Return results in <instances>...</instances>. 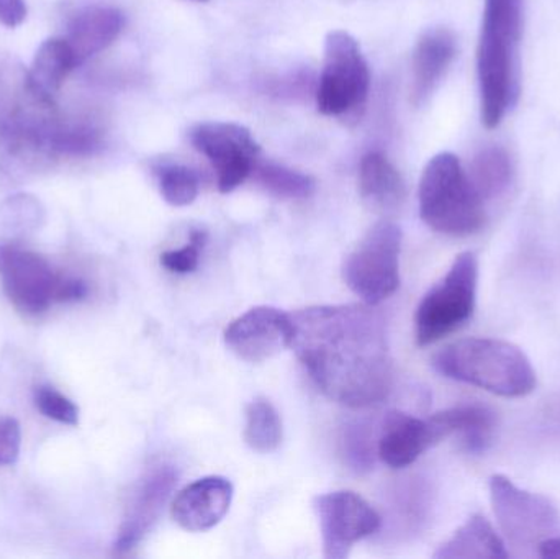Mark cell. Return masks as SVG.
<instances>
[{"instance_id": "6da1fadb", "label": "cell", "mask_w": 560, "mask_h": 559, "mask_svg": "<svg viewBox=\"0 0 560 559\" xmlns=\"http://www.w3.org/2000/svg\"><path fill=\"white\" fill-rule=\"evenodd\" d=\"M292 348L313 383L335 403L368 407L392 389L390 348L374 305H319L292 315Z\"/></svg>"}, {"instance_id": "7a4b0ae2", "label": "cell", "mask_w": 560, "mask_h": 559, "mask_svg": "<svg viewBox=\"0 0 560 559\" xmlns=\"http://www.w3.org/2000/svg\"><path fill=\"white\" fill-rule=\"evenodd\" d=\"M55 101L43 97L28 81V69L15 59H0V174L25 179L58 160L59 127Z\"/></svg>"}, {"instance_id": "3957f363", "label": "cell", "mask_w": 560, "mask_h": 559, "mask_svg": "<svg viewBox=\"0 0 560 559\" xmlns=\"http://www.w3.org/2000/svg\"><path fill=\"white\" fill-rule=\"evenodd\" d=\"M522 32L523 0H486L477 72L482 124L489 130L502 124L515 102V58Z\"/></svg>"}, {"instance_id": "277c9868", "label": "cell", "mask_w": 560, "mask_h": 559, "mask_svg": "<svg viewBox=\"0 0 560 559\" xmlns=\"http://www.w3.org/2000/svg\"><path fill=\"white\" fill-rule=\"evenodd\" d=\"M434 370L459 383L502 397H525L536 389V371L525 351L495 338H466L434 354Z\"/></svg>"}, {"instance_id": "5b68a950", "label": "cell", "mask_w": 560, "mask_h": 559, "mask_svg": "<svg viewBox=\"0 0 560 559\" xmlns=\"http://www.w3.org/2000/svg\"><path fill=\"white\" fill-rule=\"evenodd\" d=\"M418 199L421 220L443 235H474L486 223L483 199L456 154L431 158L421 176Z\"/></svg>"}, {"instance_id": "8992f818", "label": "cell", "mask_w": 560, "mask_h": 559, "mask_svg": "<svg viewBox=\"0 0 560 559\" xmlns=\"http://www.w3.org/2000/svg\"><path fill=\"white\" fill-rule=\"evenodd\" d=\"M369 88L371 72L359 43L345 30H332L325 39L316 107L326 117L358 120L364 112Z\"/></svg>"}, {"instance_id": "52a82bcc", "label": "cell", "mask_w": 560, "mask_h": 559, "mask_svg": "<svg viewBox=\"0 0 560 559\" xmlns=\"http://www.w3.org/2000/svg\"><path fill=\"white\" fill-rule=\"evenodd\" d=\"M479 261L474 253H460L447 275L421 299L415 315L420 347L436 343L472 318L476 311Z\"/></svg>"}, {"instance_id": "ba28073f", "label": "cell", "mask_w": 560, "mask_h": 559, "mask_svg": "<svg viewBox=\"0 0 560 559\" xmlns=\"http://www.w3.org/2000/svg\"><path fill=\"white\" fill-rule=\"evenodd\" d=\"M400 226L378 222L345 259L342 278L346 286L364 304H381L400 286Z\"/></svg>"}, {"instance_id": "9c48e42d", "label": "cell", "mask_w": 560, "mask_h": 559, "mask_svg": "<svg viewBox=\"0 0 560 559\" xmlns=\"http://www.w3.org/2000/svg\"><path fill=\"white\" fill-rule=\"evenodd\" d=\"M490 499L500 531L515 548L539 547L559 531L560 514L546 496L520 489L506 476L490 479Z\"/></svg>"}, {"instance_id": "30bf717a", "label": "cell", "mask_w": 560, "mask_h": 559, "mask_svg": "<svg viewBox=\"0 0 560 559\" xmlns=\"http://www.w3.org/2000/svg\"><path fill=\"white\" fill-rule=\"evenodd\" d=\"M190 141L212 164L220 193L242 186L258 164V141L243 125L232 121H206L190 131Z\"/></svg>"}, {"instance_id": "8fae6325", "label": "cell", "mask_w": 560, "mask_h": 559, "mask_svg": "<svg viewBox=\"0 0 560 559\" xmlns=\"http://www.w3.org/2000/svg\"><path fill=\"white\" fill-rule=\"evenodd\" d=\"M323 538L326 559H345L358 541L371 537L381 527L377 512L351 491L328 492L313 502Z\"/></svg>"}, {"instance_id": "7c38bea8", "label": "cell", "mask_w": 560, "mask_h": 559, "mask_svg": "<svg viewBox=\"0 0 560 559\" xmlns=\"http://www.w3.org/2000/svg\"><path fill=\"white\" fill-rule=\"evenodd\" d=\"M0 279L7 298L26 314H42L55 302L59 275L28 249L0 245Z\"/></svg>"}, {"instance_id": "4fadbf2b", "label": "cell", "mask_w": 560, "mask_h": 559, "mask_svg": "<svg viewBox=\"0 0 560 559\" xmlns=\"http://www.w3.org/2000/svg\"><path fill=\"white\" fill-rule=\"evenodd\" d=\"M292 315L259 305L233 321L225 330V343L240 360L262 363L292 347Z\"/></svg>"}, {"instance_id": "5bb4252c", "label": "cell", "mask_w": 560, "mask_h": 559, "mask_svg": "<svg viewBox=\"0 0 560 559\" xmlns=\"http://www.w3.org/2000/svg\"><path fill=\"white\" fill-rule=\"evenodd\" d=\"M176 481V471L171 466H158L141 479L118 532L115 550L121 554L133 550L147 537L160 519Z\"/></svg>"}, {"instance_id": "9a60e30c", "label": "cell", "mask_w": 560, "mask_h": 559, "mask_svg": "<svg viewBox=\"0 0 560 559\" xmlns=\"http://www.w3.org/2000/svg\"><path fill=\"white\" fill-rule=\"evenodd\" d=\"M233 501V485L222 476L197 479L177 494L173 517L187 532H206L219 525Z\"/></svg>"}, {"instance_id": "2e32d148", "label": "cell", "mask_w": 560, "mask_h": 559, "mask_svg": "<svg viewBox=\"0 0 560 559\" xmlns=\"http://www.w3.org/2000/svg\"><path fill=\"white\" fill-rule=\"evenodd\" d=\"M436 443L430 420L424 422L408 414L390 412L385 417L378 436V458L390 468H407Z\"/></svg>"}, {"instance_id": "e0dca14e", "label": "cell", "mask_w": 560, "mask_h": 559, "mask_svg": "<svg viewBox=\"0 0 560 559\" xmlns=\"http://www.w3.org/2000/svg\"><path fill=\"white\" fill-rule=\"evenodd\" d=\"M456 36L447 28L424 32L415 46L411 61V101L421 105L433 94L456 58Z\"/></svg>"}, {"instance_id": "ac0fdd59", "label": "cell", "mask_w": 560, "mask_h": 559, "mask_svg": "<svg viewBox=\"0 0 560 559\" xmlns=\"http://www.w3.org/2000/svg\"><path fill=\"white\" fill-rule=\"evenodd\" d=\"M125 19L114 7H85L69 23L68 38L75 66L84 65L112 45L124 30Z\"/></svg>"}, {"instance_id": "d6986e66", "label": "cell", "mask_w": 560, "mask_h": 559, "mask_svg": "<svg viewBox=\"0 0 560 559\" xmlns=\"http://www.w3.org/2000/svg\"><path fill=\"white\" fill-rule=\"evenodd\" d=\"M495 422V414L482 406L453 407L430 419L438 442L453 433H459L464 449L469 453H482L489 449Z\"/></svg>"}, {"instance_id": "ffe728a7", "label": "cell", "mask_w": 560, "mask_h": 559, "mask_svg": "<svg viewBox=\"0 0 560 559\" xmlns=\"http://www.w3.org/2000/svg\"><path fill=\"white\" fill-rule=\"evenodd\" d=\"M359 193L372 209L390 212L404 202L405 183L384 153L371 151L359 166Z\"/></svg>"}, {"instance_id": "44dd1931", "label": "cell", "mask_w": 560, "mask_h": 559, "mask_svg": "<svg viewBox=\"0 0 560 559\" xmlns=\"http://www.w3.org/2000/svg\"><path fill=\"white\" fill-rule=\"evenodd\" d=\"M505 541L483 515L470 517L434 554L436 559H506Z\"/></svg>"}, {"instance_id": "7402d4cb", "label": "cell", "mask_w": 560, "mask_h": 559, "mask_svg": "<svg viewBox=\"0 0 560 559\" xmlns=\"http://www.w3.org/2000/svg\"><path fill=\"white\" fill-rule=\"evenodd\" d=\"M74 68L78 66L69 43L61 38L46 39L36 49L28 69V81L38 94L55 101L62 82Z\"/></svg>"}, {"instance_id": "603a6c76", "label": "cell", "mask_w": 560, "mask_h": 559, "mask_svg": "<svg viewBox=\"0 0 560 559\" xmlns=\"http://www.w3.org/2000/svg\"><path fill=\"white\" fill-rule=\"evenodd\" d=\"M470 180L483 200L502 196L513 179V163L502 147H487L474 156Z\"/></svg>"}, {"instance_id": "cb8c5ba5", "label": "cell", "mask_w": 560, "mask_h": 559, "mask_svg": "<svg viewBox=\"0 0 560 559\" xmlns=\"http://www.w3.org/2000/svg\"><path fill=\"white\" fill-rule=\"evenodd\" d=\"M104 128L95 118H61L55 138L56 156H92L104 144Z\"/></svg>"}, {"instance_id": "d4e9b609", "label": "cell", "mask_w": 560, "mask_h": 559, "mask_svg": "<svg viewBox=\"0 0 560 559\" xmlns=\"http://www.w3.org/2000/svg\"><path fill=\"white\" fill-rule=\"evenodd\" d=\"M245 442L258 453H271L282 442V422L269 400L256 399L246 407Z\"/></svg>"}, {"instance_id": "484cf974", "label": "cell", "mask_w": 560, "mask_h": 559, "mask_svg": "<svg viewBox=\"0 0 560 559\" xmlns=\"http://www.w3.org/2000/svg\"><path fill=\"white\" fill-rule=\"evenodd\" d=\"M253 174L268 193L280 199H306L315 190V180L308 174L276 163H258Z\"/></svg>"}, {"instance_id": "4316f807", "label": "cell", "mask_w": 560, "mask_h": 559, "mask_svg": "<svg viewBox=\"0 0 560 559\" xmlns=\"http://www.w3.org/2000/svg\"><path fill=\"white\" fill-rule=\"evenodd\" d=\"M199 176L183 164H170L160 170V190L170 206H190L199 196Z\"/></svg>"}, {"instance_id": "83f0119b", "label": "cell", "mask_w": 560, "mask_h": 559, "mask_svg": "<svg viewBox=\"0 0 560 559\" xmlns=\"http://www.w3.org/2000/svg\"><path fill=\"white\" fill-rule=\"evenodd\" d=\"M35 404L43 416L55 422L65 423V426L79 423V409L75 404L52 387H38L35 393Z\"/></svg>"}, {"instance_id": "f1b7e54d", "label": "cell", "mask_w": 560, "mask_h": 559, "mask_svg": "<svg viewBox=\"0 0 560 559\" xmlns=\"http://www.w3.org/2000/svg\"><path fill=\"white\" fill-rule=\"evenodd\" d=\"M206 242L207 233L202 230H194L190 233L189 243L184 248L173 249V252L161 255V265L167 271L176 272V275H187V272L196 271Z\"/></svg>"}, {"instance_id": "f546056e", "label": "cell", "mask_w": 560, "mask_h": 559, "mask_svg": "<svg viewBox=\"0 0 560 559\" xmlns=\"http://www.w3.org/2000/svg\"><path fill=\"white\" fill-rule=\"evenodd\" d=\"M345 453L349 465L362 471L372 465V449L369 436L365 435L361 426L351 427L345 433Z\"/></svg>"}, {"instance_id": "4dcf8cb0", "label": "cell", "mask_w": 560, "mask_h": 559, "mask_svg": "<svg viewBox=\"0 0 560 559\" xmlns=\"http://www.w3.org/2000/svg\"><path fill=\"white\" fill-rule=\"evenodd\" d=\"M22 433L16 420H0V466L15 465L20 455Z\"/></svg>"}, {"instance_id": "1f68e13d", "label": "cell", "mask_w": 560, "mask_h": 559, "mask_svg": "<svg viewBox=\"0 0 560 559\" xmlns=\"http://www.w3.org/2000/svg\"><path fill=\"white\" fill-rule=\"evenodd\" d=\"M89 288L82 279L59 276L55 289V302H78L88 298Z\"/></svg>"}, {"instance_id": "d6a6232c", "label": "cell", "mask_w": 560, "mask_h": 559, "mask_svg": "<svg viewBox=\"0 0 560 559\" xmlns=\"http://www.w3.org/2000/svg\"><path fill=\"white\" fill-rule=\"evenodd\" d=\"M26 19L25 0H0V23L15 28Z\"/></svg>"}, {"instance_id": "836d02e7", "label": "cell", "mask_w": 560, "mask_h": 559, "mask_svg": "<svg viewBox=\"0 0 560 559\" xmlns=\"http://www.w3.org/2000/svg\"><path fill=\"white\" fill-rule=\"evenodd\" d=\"M538 555L546 559H560V537L552 535V537L541 541L538 547Z\"/></svg>"}, {"instance_id": "e575fe53", "label": "cell", "mask_w": 560, "mask_h": 559, "mask_svg": "<svg viewBox=\"0 0 560 559\" xmlns=\"http://www.w3.org/2000/svg\"><path fill=\"white\" fill-rule=\"evenodd\" d=\"M196 2H209V0H196Z\"/></svg>"}]
</instances>
